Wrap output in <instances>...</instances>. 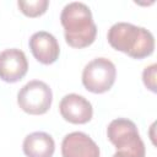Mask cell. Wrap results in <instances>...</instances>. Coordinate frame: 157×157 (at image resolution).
<instances>
[{
	"label": "cell",
	"mask_w": 157,
	"mask_h": 157,
	"mask_svg": "<svg viewBox=\"0 0 157 157\" xmlns=\"http://www.w3.org/2000/svg\"><path fill=\"white\" fill-rule=\"evenodd\" d=\"M112 157H121V156H120V155H118V153H117V152H115V153H114V155H113V156H112Z\"/></svg>",
	"instance_id": "cell-13"
},
{
	"label": "cell",
	"mask_w": 157,
	"mask_h": 157,
	"mask_svg": "<svg viewBox=\"0 0 157 157\" xmlns=\"http://www.w3.org/2000/svg\"><path fill=\"white\" fill-rule=\"evenodd\" d=\"M66 43L77 49L91 45L97 36V26L91 9L80 1H72L64 6L60 13Z\"/></svg>",
	"instance_id": "cell-1"
},
{
	"label": "cell",
	"mask_w": 157,
	"mask_h": 157,
	"mask_svg": "<svg viewBox=\"0 0 157 157\" xmlns=\"http://www.w3.org/2000/svg\"><path fill=\"white\" fill-rule=\"evenodd\" d=\"M28 71L26 54L17 48L5 49L0 53V78L9 83H15L25 77Z\"/></svg>",
	"instance_id": "cell-6"
},
{
	"label": "cell",
	"mask_w": 157,
	"mask_h": 157,
	"mask_svg": "<svg viewBox=\"0 0 157 157\" xmlns=\"http://www.w3.org/2000/svg\"><path fill=\"white\" fill-rule=\"evenodd\" d=\"M63 157H99L101 151L98 145L85 132L74 131L61 141Z\"/></svg>",
	"instance_id": "cell-9"
},
{
	"label": "cell",
	"mask_w": 157,
	"mask_h": 157,
	"mask_svg": "<svg viewBox=\"0 0 157 157\" xmlns=\"http://www.w3.org/2000/svg\"><path fill=\"white\" fill-rule=\"evenodd\" d=\"M22 150L27 157H53L55 142L48 132L34 131L25 137Z\"/></svg>",
	"instance_id": "cell-10"
},
{
	"label": "cell",
	"mask_w": 157,
	"mask_h": 157,
	"mask_svg": "<svg viewBox=\"0 0 157 157\" xmlns=\"http://www.w3.org/2000/svg\"><path fill=\"white\" fill-rule=\"evenodd\" d=\"M108 43L115 50L125 53L132 59H144L155 50L153 34L145 27L129 22H117L107 34Z\"/></svg>",
	"instance_id": "cell-2"
},
{
	"label": "cell",
	"mask_w": 157,
	"mask_h": 157,
	"mask_svg": "<svg viewBox=\"0 0 157 157\" xmlns=\"http://www.w3.org/2000/svg\"><path fill=\"white\" fill-rule=\"evenodd\" d=\"M107 137L115 146L117 153L123 157H145V144L132 120L118 118L109 123Z\"/></svg>",
	"instance_id": "cell-3"
},
{
	"label": "cell",
	"mask_w": 157,
	"mask_h": 157,
	"mask_svg": "<svg viewBox=\"0 0 157 157\" xmlns=\"http://www.w3.org/2000/svg\"><path fill=\"white\" fill-rule=\"evenodd\" d=\"M61 117L71 124H86L92 119V104L83 97L76 93L64 96L59 103Z\"/></svg>",
	"instance_id": "cell-7"
},
{
	"label": "cell",
	"mask_w": 157,
	"mask_h": 157,
	"mask_svg": "<svg viewBox=\"0 0 157 157\" xmlns=\"http://www.w3.org/2000/svg\"><path fill=\"white\" fill-rule=\"evenodd\" d=\"M53 102L52 88L40 80H32L22 86L17 93L18 107L32 115H40L49 110Z\"/></svg>",
	"instance_id": "cell-5"
},
{
	"label": "cell",
	"mask_w": 157,
	"mask_h": 157,
	"mask_svg": "<svg viewBox=\"0 0 157 157\" xmlns=\"http://www.w3.org/2000/svg\"><path fill=\"white\" fill-rule=\"evenodd\" d=\"M156 70H157V64H152L147 67H145L142 72V81L145 86L151 91L156 92Z\"/></svg>",
	"instance_id": "cell-12"
},
{
	"label": "cell",
	"mask_w": 157,
	"mask_h": 157,
	"mask_svg": "<svg viewBox=\"0 0 157 157\" xmlns=\"http://www.w3.org/2000/svg\"><path fill=\"white\" fill-rule=\"evenodd\" d=\"M115 77L117 69L114 63L107 58H96L83 67L82 85L87 91L99 94L112 88Z\"/></svg>",
	"instance_id": "cell-4"
},
{
	"label": "cell",
	"mask_w": 157,
	"mask_h": 157,
	"mask_svg": "<svg viewBox=\"0 0 157 157\" xmlns=\"http://www.w3.org/2000/svg\"><path fill=\"white\" fill-rule=\"evenodd\" d=\"M32 55L37 61L44 65H50L56 61L60 54V47L56 38L47 32L38 31L33 33L28 42Z\"/></svg>",
	"instance_id": "cell-8"
},
{
	"label": "cell",
	"mask_w": 157,
	"mask_h": 157,
	"mask_svg": "<svg viewBox=\"0 0 157 157\" xmlns=\"http://www.w3.org/2000/svg\"><path fill=\"white\" fill-rule=\"evenodd\" d=\"M17 6L23 15L28 17H38L47 11L49 6V1L48 0H29V1L18 0Z\"/></svg>",
	"instance_id": "cell-11"
}]
</instances>
